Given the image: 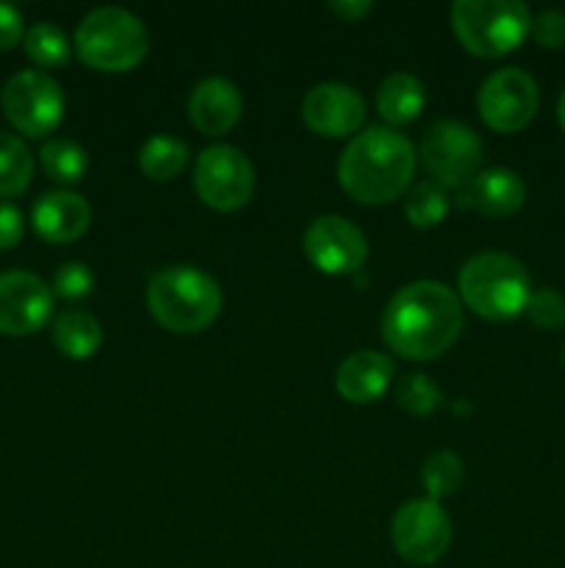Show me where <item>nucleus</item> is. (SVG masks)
Returning a JSON list of instances; mask_svg holds the SVG:
<instances>
[{
    "instance_id": "1",
    "label": "nucleus",
    "mask_w": 565,
    "mask_h": 568,
    "mask_svg": "<svg viewBox=\"0 0 565 568\" xmlns=\"http://www.w3.org/2000/svg\"><path fill=\"white\" fill-rule=\"evenodd\" d=\"M463 331L460 297L438 281L399 288L382 314V338L397 355L430 361L446 353Z\"/></svg>"
},
{
    "instance_id": "2",
    "label": "nucleus",
    "mask_w": 565,
    "mask_h": 568,
    "mask_svg": "<svg viewBox=\"0 0 565 568\" xmlns=\"http://www.w3.org/2000/svg\"><path fill=\"white\" fill-rule=\"evenodd\" d=\"M415 172V148L393 128L371 125L355 133L338 159L343 192L366 205H386L410 189Z\"/></svg>"
},
{
    "instance_id": "3",
    "label": "nucleus",
    "mask_w": 565,
    "mask_h": 568,
    "mask_svg": "<svg viewBox=\"0 0 565 568\" xmlns=\"http://www.w3.org/2000/svg\"><path fill=\"white\" fill-rule=\"evenodd\" d=\"M147 308L166 331L197 333L214 325L219 316L222 288L197 266H164L147 283Z\"/></svg>"
},
{
    "instance_id": "4",
    "label": "nucleus",
    "mask_w": 565,
    "mask_h": 568,
    "mask_svg": "<svg viewBox=\"0 0 565 568\" xmlns=\"http://www.w3.org/2000/svg\"><path fill=\"white\" fill-rule=\"evenodd\" d=\"M460 297L474 314L502 322L524 314L530 300V272L507 253H476L458 272Z\"/></svg>"
},
{
    "instance_id": "5",
    "label": "nucleus",
    "mask_w": 565,
    "mask_h": 568,
    "mask_svg": "<svg viewBox=\"0 0 565 568\" xmlns=\"http://www.w3.org/2000/svg\"><path fill=\"white\" fill-rule=\"evenodd\" d=\"M75 50L83 64L103 72H125L144 61L150 33L133 11L100 6L89 11L75 31Z\"/></svg>"
},
{
    "instance_id": "6",
    "label": "nucleus",
    "mask_w": 565,
    "mask_h": 568,
    "mask_svg": "<svg viewBox=\"0 0 565 568\" xmlns=\"http://www.w3.org/2000/svg\"><path fill=\"white\" fill-rule=\"evenodd\" d=\"M532 14L521 0H454L452 28L469 53L499 59L530 33Z\"/></svg>"
},
{
    "instance_id": "7",
    "label": "nucleus",
    "mask_w": 565,
    "mask_h": 568,
    "mask_svg": "<svg viewBox=\"0 0 565 568\" xmlns=\"http://www.w3.org/2000/svg\"><path fill=\"white\" fill-rule=\"evenodd\" d=\"M0 103L6 120L31 139L53 133L64 116V92L48 72L39 70H22L11 75L0 94Z\"/></svg>"
},
{
    "instance_id": "8",
    "label": "nucleus",
    "mask_w": 565,
    "mask_h": 568,
    "mask_svg": "<svg viewBox=\"0 0 565 568\" xmlns=\"http://www.w3.org/2000/svg\"><path fill=\"white\" fill-rule=\"evenodd\" d=\"M421 161L438 186L463 189L480 172L482 142L465 122L441 120L421 139Z\"/></svg>"
},
{
    "instance_id": "9",
    "label": "nucleus",
    "mask_w": 565,
    "mask_h": 568,
    "mask_svg": "<svg viewBox=\"0 0 565 568\" xmlns=\"http://www.w3.org/2000/svg\"><path fill=\"white\" fill-rule=\"evenodd\" d=\"M194 189L214 211H238L255 192L253 161L233 144H214L197 155Z\"/></svg>"
},
{
    "instance_id": "10",
    "label": "nucleus",
    "mask_w": 565,
    "mask_h": 568,
    "mask_svg": "<svg viewBox=\"0 0 565 568\" xmlns=\"http://www.w3.org/2000/svg\"><path fill=\"white\" fill-rule=\"evenodd\" d=\"M391 541L408 564H438L452 544V521L435 499H410L393 514Z\"/></svg>"
},
{
    "instance_id": "11",
    "label": "nucleus",
    "mask_w": 565,
    "mask_h": 568,
    "mask_svg": "<svg viewBox=\"0 0 565 568\" xmlns=\"http://www.w3.org/2000/svg\"><path fill=\"white\" fill-rule=\"evenodd\" d=\"M541 94L535 78L518 67H504L485 78L476 94L480 116L499 133H515L535 116Z\"/></svg>"
},
{
    "instance_id": "12",
    "label": "nucleus",
    "mask_w": 565,
    "mask_h": 568,
    "mask_svg": "<svg viewBox=\"0 0 565 568\" xmlns=\"http://www.w3.org/2000/svg\"><path fill=\"white\" fill-rule=\"evenodd\" d=\"M302 250L310 264L327 275H352L369 258V239L355 222L325 214L308 225Z\"/></svg>"
},
{
    "instance_id": "13",
    "label": "nucleus",
    "mask_w": 565,
    "mask_h": 568,
    "mask_svg": "<svg viewBox=\"0 0 565 568\" xmlns=\"http://www.w3.org/2000/svg\"><path fill=\"white\" fill-rule=\"evenodd\" d=\"M53 314V288L33 272L0 275V333L31 336Z\"/></svg>"
},
{
    "instance_id": "14",
    "label": "nucleus",
    "mask_w": 565,
    "mask_h": 568,
    "mask_svg": "<svg viewBox=\"0 0 565 568\" xmlns=\"http://www.w3.org/2000/svg\"><path fill=\"white\" fill-rule=\"evenodd\" d=\"M302 120L319 136L343 139L363 125L366 100L358 89L347 83H319L305 94Z\"/></svg>"
},
{
    "instance_id": "15",
    "label": "nucleus",
    "mask_w": 565,
    "mask_h": 568,
    "mask_svg": "<svg viewBox=\"0 0 565 568\" xmlns=\"http://www.w3.org/2000/svg\"><path fill=\"white\" fill-rule=\"evenodd\" d=\"M524 181H521L518 172L507 170V166L480 170L463 189H458V203L463 205V209L493 216V220L515 214V211L524 205Z\"/></svg>"
},
{
    "instance_id": "16",
    "label": "nucleus",
    "mask_w": 565,
    "mask_h": 568,
    "mask_svg": "<svg viewBox=\"0 0 565 568\" xmlns=\"http://www.w3.org/2000/svg\"><path fill=\"white\" fill-rule=\"evenodd\" d=\"M242 116V92L222 75L203 78L188 94V120L205 136H222Z\"/></svg>"
},
{
    "instance_id": "17",
    "label": "nucleus",
    "mask_w": 565,
    "mask_h": 568,
    "mask_svg": "<svg viewBox=\"0 0 565 568\" xmlns=\"http://www.w3.org/2000/svg\"><path fill=\"white\" fill-rule=\"evenodd\" d=\"M89 222H92V209H89L86 197L64 192V189L42 194L31 211L33 231L50 244L75 242L86 233Z\"/></svg>"
},
{
    "instance_id": "18",
    "label": "nucleus",
    "mask_w": 565,
    "mask_h": 568,
    "mask_svg": "<svg viewBox=\"0 0 565 568\" xmlns=\"http://www.w3.org/2000/svg\"><path fill=\"white\" fill-rule=\"evenodd\" d=\"M393 381V361L377 349H360L341 361L336 372V388L355 405L377 403Z\"/></svg>"
},
{
    "instance_id": "19",
    "label": "nucleus",
    "mask_w": 565,
    "mask_h": 568,
    "mask_svg": "<svg viewBox=\"0 0 565 568\" xmlns=\"http://www.w3.org/2000/svg\"><path fill=\"white\" fill-rule=\"evenodd\" d=\"M427 92L424 83L410 72H393L377 89V111L391 125H404L413 122L424 111Z\"/></svg>"
},
{
    "instance_id": "20",
    "label": "nucleus",
    "mask_w": 565,
    "mask_h": 568,
    "mask_svg": "<svg viewBox=\"0 0 565 568\" xmlns=\"http://www.w3.org/2000/svg\"><path fill=\"white\" fill-rule=\"evenodd\" d=\"M53 344L72 361H86L103 344V325L89 311H64L53 322Z\"/></svg>"
},
{
    "instance_id": "21",
    "label": "nucleus",
    "mask_w": 565,
    "mask_h": 568,
    "mask_svg": "<svg viewBox=\"0 0 565 568\" xmlns=\"http://www.w3.org/2000/svg\"><path fill=\"white\" fill-rule=\"evenodd\" d=\"M33 178V155L22 139L0 131V197H17Z\"/></svg>"
},
{
    "instance_id": "22",
    "label": "nucleus",
    "mask_w": 565,
    "mask_h": 568,
    "mask_svg": "<svg viewBox=\"0 0 565 568\" xmlns=\"http://www.w3.org/2000/svg\"><path fill=\"white\" fill-rule=\"evenodd\" d=\"M188 161V148L175 136H153L142 144V153H138V164L142 172L153 181H172L175 175H181V170Z\"/></svg>"
},
{
    "instance_id": "23",
    "label": "nucleus",
    "mask_w": 565,
    "mask_h": 568,
    "mask_svg": "<svg viewBox=\"0 0 565 568\" xmlns=\"http://www.w3.org/2000/svg\"><path fill=\"white\" fill-rule=\"evenodd\" d=\"M449 214V194L446 189L438 186L435 181H421L410 186L404 197V216L415 227H435L446 220Z\"/></svg>"
},
{
    "instance_id": "24",
    "label": "nucleus",
    "mask_w": 565,
    "mask_h": 568,
    "mask_svg": "<svg viewBox=\"0 0 565 568\" xmlns=\"http://www.w3.org/2000/svg\"><path fill=\"white\" fill-rule=\"evenodd\" d=\"M39 161H42L44 172L59 183H75L81 181L83 172L89 166L86 150L72 139H50L42 150H39Z\"/></svg>"
},
{
    "instance_id": "25",
    "label": "nucleus",
    "mask_w": 565,
    "mask_h": 568,
    "mask_svg": "<svg viewBox=\"0 0 565 568\" xmlns=\"http://www.w3.org/2000/svg\"><path fill=\"white\" fill-rule=\"evenodd\" d=\"M463 458L458 453H452V449H438L421 466V483H424L427 494L435 503L443 497H452L463 486Z\"/></svg>"
},
{
    "instance_id": "26",
    "label": "nucleus",
    "mask_w": 565,
    "mask_h": 568,
    "mask_svg": "<svg viewBox=\"0 0 565 568\" xmlns=\"http://www.w3.org/2000/svg\"><path fill=\"white\" fill-rule=\"evenodd\" d=\"M25 55L39 67H64L70 61V39L53 22H37L25 33Z\"/></svg>"
},
{
    "instance_id": "27",
    "label": "nucleus",
    "mask_w": 565,
    "mask_h": 568,
    "mask_svg": "<svg viewBox=\"0 0 565 568\" xmlns=\"http://www.w3.org/2000/svg\"><path fill=\"white\" fill-rule=\"evenodd\" d=\"M393 397H397V403L413 416H430L432 410L441 405V392H438L435 383L427 375H421V372L402 377V381L397 383V388H393Z\"/></svg>"
},
{
    "instance_id": "28",
    "label": "nucleus",
    "mask_w": 565,
    "mask_h": 568,
    "mask_svg": "<svg viewBox=\"0 0 565 568\" xmlns=\"http://www.w3.org/2000/svg\"><path fill=\"white\" fill-rule=\"evenodd\" d=\"M524 314L530 316V322L543 331H557L565 325V297L554 288H537L526 300Z\"/></svg>"
},
{
    "instance_id": "29",
    "label": "nucleus",
    "mask_w": 565,
    "mask_h": 568,
    "mask_svg": "<svg viewBox=\"0 0 565 568\" xmlns=\"http://www.w3.org/2000/svg\"><path fill=\"white\" fill-rule=\"evenodd\" d=\"M94 288V275L86 264L81 261H70V264L59 266L53 275V292L64 300H83L89 297Z\"/></svg>"
},
{
    "instance_id": "30",
    "label": "nucleus",
    "mask_w": 565,
    "mask_h": 568,
    "mask_svg": "<svg viewBox=\"0 0 565 568\" xmlns=\"http://www.w3.org/2000/svg\"><path fill=\"white\" fill-rule=\"evenodd\" d=\"M530 33L543 48H563L565 44V11L543 9L541 14L532 17Z\"/></svg>"
},
{
    "instance_id": "31",
    "label": "nucleus",
    "mask_w": 565,
    "mask_h": 568,
    "mask_svg": "<svg viewBox=\"0 0 565 568\" xmlns=\"http://www.w3.org/2000/svg\"><path fill=\"white\" fill-rule=\"evenodd\" d=\"M25 39L20 9L11 3H0V50H11Z\"/></svg>"
},
{
    "instance_id": "32",
    "label": "nucleus",
    "mask_w": 565,
    "mask_h": 568,
    "mask_svg": "<svg viewBox=\"0 0 565 568\" xmlns=\"http://www.w3.org/2000/svg\"><path fill=\"white\" fill-rule=\"evenodd\" d=\"M25 222H22V211L17 205L3 203L0 200V250H11L22 239Z\"/></svg>"
},
{
    "instance_id": "33",
    "label": "nucleus",
    "mask_w": 565,
    "mask_h": 568,
    "mask_svg": "<svg viewBox=\"0 0 565 568\" xmlns=\"http://www.w3.org/2000/svg\"><path fill=\"white\" fill-rule=\"evenodd\" d=\"M330 9L336 11L341 20L355 22V20H360V17L369 14V11L374 9V3H369V0H332Z\"/></svg>"
},
{
    "instance_id": "34",
    "label": "nucleus",
    "mask_w": 565,
    "mask_h": 568,
    "mask_svg": "<svg viewBox=\"0 0 565 568\" xmlns=\"http://www.w3.org/2000/svg\"><path fill=\"white\" fill-rule=\"evenodd\" d=\"M557 122H559V128L565 131V89H563V94H559V100H557Z\"/></svg>"
},
{
    "instance_id": "35",
    "label": "nucleus",
    "mask_w": 565,
    "mask_h": 568,
    "mask_svg": "<svg viewBox=\"0 0 565 568\" xmlns=\"http://www.w3.org/2000/svg\"><path fill=\"white\" fill-rule=\"evenodd\" d=\"M563 364H565V347H563Z\"/></svg>"
}]
</instances>
